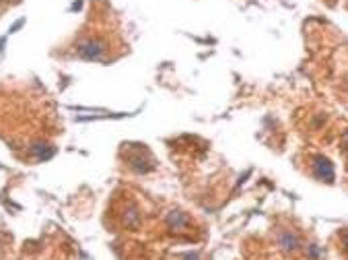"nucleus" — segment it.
Here are the masks:
<instances>
[{
  "mask_svg": "<svg viewBox=\"0 0 348 260\" xmlns=\"http://www.w3.org/2000/svg\"><path fill=\"white\" fill-rule=\"evenodd\" d=\"M315 167H317V176H319V178L325 176V180H328V182L334 178V169H332V165H330L328 159H321V157H319V159L315 161Z\"/></svg>",
  "mask_w": 348,
  "mask_h": 260,
  "instance_id": "nucleus-1",
  "label": "nucleus"
}]
</instances>
